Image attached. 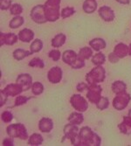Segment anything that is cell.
Returning <instances> with one entry per match:
<instances>
[{
  "label": "cell",
  "mask_w": 131,
  "mask_h": 146,
  "mask_svg": "<svg viewBox=\"0 0 131 146\" xmlns=\"http://www.w3.org/2000/svg\"><path fill=\"white\" fill-rule=\"evenodd\" d=\"M115 1L122 4V5H128L130 3L129 0H115Z\"/></svg>",
  "instance_id": "obj_46"
},
{
  "label": "cell",
  "mask_w": 131,
  "mask_h": 146,
  "mask_svg": "<svg viewBox=\"0 0 131 146\" xmlns=\"http://www.w3.org/2000/svg\"><path fill=\"white\" fill-rule=\"evenodd\" d=\"M60 2L61 0H46L44 9L47 22H55L60 19Z\"/></svg>",
  "instance_id": "obj_2"
},
{
  "label": "cell",
  "mask_w": 131,
  "mask_h": 146,
  "mask_svg": "<svg viewBox=\"0 0 131 146\" xmlns=\"http://www.w3.org/2000/svg\"><path fill=\"white\" fill-rule=\"evenodd\" d=\"M85 65H86L85 64V60H83L82 58H81L80 56L78 55L76 60L73 62V64L71 66V67L73 69H81V68L85 67Z\"/></svg>",
  "instance_id": "obj_35"
},
{
  "label": "cell",
  "mask_w": 131,
  "mask_h": 146,
  "mask_svg": "<svg viewBox=\"0 0 131 146\" xmlns=\"http://www.w3.org/2000/svg\"><path fill=\"white\" fill-rule=\"evenodd\" d=\"M3 145L4 146H13V139L12 137H5L3 140Z\"/></svg>",
  "instance_id": "obj_43"
},
{
  "label": "cell",
  "mask_w": 131,
  "mask_h": 146,
  "mask_svg": "<svg viewBox=\"0 0 131 146\" xmlns=\"http://www.w3.org/2000/svg\"><path fill=\"white\" fill-rule=\"evenodd\" d=\"M128 55L131 56V43H130L129 46H128Z\"/></svg>",
  "instance_id": "obj_47"
},
{
  "label": "cell",
  "mask_w": 131,
  "mask_h": 146,
  "mask_svg": "<svg viewBox=\"0 0 131 146\" xmlns=\"http://www.w3.org/2000/svg\"><path fill=\"white\" fill-rule=\"evenodd\" d=\"M11 5V0H0V9L2 11H7Z\"/></svg>",
  "instance_id": "obj_40"
},
{
  "label": "cell",
  "mask_w": 131,
  "mask_h": 146,
  "mask_svg": "<svg viewBox=\"0 0 131 146\" xmlns=\"http://www.w3.org/2000/svg\"><path fill=\"white\" fill-rule=\"evenodd\" d=\"M1 119L4 123H11L13 119V115L11 112L6 110V111H4L2 114H1Z\"/></svg>",
  "instance_id": "obj_38"
},
{
  "label": "cell",
  "mask_w": 131,
  "mask_h": 146,
  "mask_svg": "<svg viewBox=\"0 0 131 146\" xmlns=\"http://www.w3.org/2000/svg\"><path fill=\"white\" fill-rule=\"evenodd\" d=\"M32 54V52L31 51H26L24 49H21V48H19V49H16L14 52H12V55H13V58L17 60H22L23 59L28 57L30 55Z\"/></svg>",
  "instance_id": "obj_24"
},
{
  "label": "cell",
  "mask_w": 131,
  "mask_h": 146,
  "mask_svg": "<svg viewBox=\"0 0 131 146\" xmlns=\"http://www.w3.org/2000/svg\"><path fill=\"white\" fill-rule=\"evenodd\" d=\"M6 133L12 138H19L21 140H26L28 138V133L25 126L23 123H13L6 128Z\"/></svg>",
  "instance_id": "obj_4"
},
{
  "label": "cell",
  "mask_w": 131,
  "mask_h": 146,
  "mask_svg": "<svg viewBox=\"0 0 131 146\" xmlns=\"http://www.w3.org/2000/svg\"><path fill=\"white\" fill-rule=\"evenodd\" d=\"M54 129V122L48 117H43L38 122V129L43 133H49Z\"/></svg>",
  "instance_id": "obj_15"
},
{
  "label": "cell",
  "mask_w": 131,
  "mask_h": 146,
  "mask_svg": "<svg viewBox=\"0 0 131 146\" xmlns=\"http://www.w3.org/2000/svg\"><path fill=\"white\" fill-rule=\"evenodd\" d=\"M66 40H67L66 35L64 33H59L55 35L54 38L52 39V46L55 48H59L66 43Z\"/></svg>",
  "instance_id": "obj_23"
},
{
  "label": "cell",
  "mask_w": 131,
  "mask_h": 146,
  "mask_svg": "<svg viewBox=\"0 0 131 146\" xmlns=\"http://www.w3.org/2000/svg\"><path fill=\"white\" fill-rule=\"evenodd\" d=\"M98 13H99V16L106 22H111L115 18L114 11L109 6H107V5L101 6L99 9Z\"/></svg>",
  "instance_id": "obj_13"
},
{
  "label": "cell",
  "mask_w": 131,
  "mask_h": 146,
  "mask_svg": "<svg viewBox=\"0 0 131 146\" xmlns=\"http://www.w3.org/2000/svg\"><path fill=\"white\" fill-rule=\"evenodd\" d=\"M19 36L15 33H0V45H7V46H12L18 41Z\"/></svg>",
  "instance_id": "obj_14"
},
{
  "label": "cell",
  "mask_w": 131,
  "mask_h": 146,
  "mask_svg": "<svg viewBox=\"0 0 131 146\" xmlns=\"http://www.w3.org/2000/svg\"><path fill=\"white\" fill-rule=\"evenodd\" d=\"M119 60L120 59L115 55V54H114V52H110V54H109V60L111 63H117L118 61H119Z\"/></svg>",
  "instance_id": "obj_42"
},
{
  "label": "cell",
  "mask_w": 131,
  "mask_h": 146,
  "mask_svg": "<svg viewBox=\"0 0 131 146\" xmlns=\"http://www.w3.org/2000/svg\"><path fill=\"white\" fill-rule=\"evenodd\" d=\"M101 143V137L92 130L90 127L84 126L81 128L79 136L72 143L74 146H100Z\"/></svg>",
  "instance_id": "obj_1"
},
{
  "label": "cell",
  "mask_w": 131,
  "mask_h": 146,
  "mask_svg": "<svg viewBox=\"0 0 131 146\" xmlns=\"http://www.w3.org/2000/svg\"><path fill=\"white\" fill-rule=\"evenodd\" d=\"M18 36H19V40H21L22 42L29 43L34 38V33L32 30H31L29 28H24L19 33Z\"/></svg>",
  "instance_id": "obj_16"
},
{
  "label": "cell",
  "mask_w": 131,
  "mask_h": 146,
  "mask_svg": "<svg viewBox=\"0 0 131 146\" xmlns=\"http://www.w3.org/2000/svg\"><path fill=\"white\" fill-rule=\"evenodd\" d=\"M105 79H106V70L102 68V66H95V68L86 74V81L89 85L103 82Z\"/></svg>",
  "instance_id": "obj_3"
},
{
  "label": "cell",
  "mask_w": 131,
  "mask_h": 146,
  "mask_svg": "<svg viewBox=\"0 0 131 146\" xmlns=\"http://www.w3.org/2000/svg\"><path fill=\"white\" fill-rule=\"evenodd\" d=\"M113 52L119 59L125 58L128 55V46L124 43H119L114 46Z\"/></svg>",
  "instance_id": "obj_17"
},
{
  "label": "cell",
  "mask_w": 131,
  "mask_h": 146,
  "mask_svg": "<svg viewBox=\"0 0 131 146\" xmlns=\"http://www.w3.org/2000/svg\"><path fill=\"white\" fill-rule=\"evenodd\" d=\"M122 122L125 123L126 124H128L129 127H131V116L128 115V116H123Z\"/></svg>",
  "instance_id": "obj_45"
},
{
  "label": "cell",
  "mask_w": 131,
  "mask_h": 146,
  "mask_svg": "<svg viewBox=\"0 0 131 146\" xmlns=\"http://www.w3.org/2000/svg\"><path fill=\"white\" fill-rule=\"evenodd\" d=\"M23 12V6L19 4L12 5L10 8V13L13 16H19Z\"/></svg>",
  "instance_id": "obj_32"
},
{
  "label": "cell",
  "mask_w": 131,
  "mask_h": 146,
  "mask_svg": "<svg viewBox=\"0 0 131 146\" xmlns=\"http://www.w3.org/2000/svg\"><path fill=\"white\" fill-rule=\"evenodd\" d=\"M63 132H64V138H63L62 142H64L65 139H68L71 141V143H72L75 140V138L79 136L80 129H79L78 125L72 124L69 123L67 125H65Z\"/></svg>",
  "instance_id": "obj_9"
},
{
  "label": "cell",
  "mask_w": 131,
  "mask_h": 146,
  "mask_svg": "<svg viewBox=\"0 0 131 146\" xmlns=\"http://www.w3.org/2000/svg\"><path fill=\"white\" fill-rule=\"evenodd\" d=\"M70 103L72 107L79 112H85L88 109L87 101L81 95H73L70 98Z\"/></svg>",
  "instance_id": "obj_6"
},
{
  "label": "cell",
  "mask_w": 131,
  "mask_h": 146,
  "mask_svg": "<svg viewBox=\"0 0 131 146\" xmlns=\"http://www.w3.org/2000/svg\"><path fill=\"white\" fill-rule=\"evenodd\" d=\"M31 19L37 24H45L47 22L45 15L44 5H38L34 6L31 11Z\"/></svg>",
  "instance_id": "obj_8"
},
{
  "label": "cell",
  "mask_w": 131,
  "mask_h": 146,
  "mask_svg": "<svg viewBox=\"0 0 131 146\" xmlns=\"http://www.w3.org/2000/svg\"><path fill=\"white\" fill-rule=\"evenodd\" d=\"M42 48H43V41L41 39H38V38L34 39L30 46V51L32 52V54H35V52H40Z\"/></svg>",
  "instance_id": "obj_29"
},
{
  "label": "cell",
  "mask_w": 131,
  "mask_h": 146,
  "mask_svg": "<svg viewBox=\"0 0 131 146\" xmlns=\"http://www.w3.org/2000/svg\"><path fill=\"white\" fill-rule=\"evenodd\" d=\"M78 57V54L73 51V50H66L63 54H62V60H63V62L66 63L67 65H69V66H72L73 64V62L76 60Z\"/></svg>",
  "instance_id": "obj_18"
},
{
  "label": "cell",
  "mask_w": 131,
  "mask_h": 146,
  "mask_svg": "<svg viewBox=\"0 0 131 146\" xmlns=\"http://www.w3.org/2000/svg\"><path fill=\"white\" fill-rule=\"evenodd\" d=\"M88 87H89L88 84H87V83H85V82H80V83H78V84H77L76 89H77L78 92L83 93L84 91H87Z\"/></svg>",
  "instance_id": "obj_41"
},
{
  "label": "cell",
  "mask_w": 131,
  "mask_h": 146,
  "mask_svg": "<svg viewBox=\"0 0 131 146\" xmlns=\"http://www.w3.org/2000/svg\"><path fill=\"white\" fill-rule=\"evenodd\" d=\"M0 93H1V96H0V97H1V100H0V106L2 107V106L5 103V102H6L8 96H6L4 94V93L1 92V91H0Z\"/></svg>",
  "instance_id": "obj_44"
},
{
  "label": "cell",
  "mask_w": 131,
  "mask_h": 146,
  "mask_svg": "<svg viewBox=\"0 0 131 146\" xmlns=\"http://www.w3.org/2000/svg\"><path fill=\"white\" fill-rule=\"evenodd\" d=\"M32 92L34 96H39L44 92V85L41 82H33L32 86Z\"/></svg>",
  "instance_id": "obj_30"
},
{
  "label": "cell",
  "mask_w": 131,
  "mask_h": 146,
  "mask_svg": "<svg viewBox=\"0 0 131 146\" xmlns=\"http://www.w3.org/2000/svg\"><path fill=\"white\" fill-rule=\"evenodd\" d=\"M43 142H44L43 137L38 133H33L28 138V144L32 145V146L41 145L43 143Z\"/></svg>",
  "instance_id": "obj_25"
},
{
  "label": "cell",
  "mask_w": 131,
  "mask_h": 146,
  "mask_svg": "<svg viewBox=\"0 0 131 146\" xmlns=\"http://www.w3.org/2000/svg\"><path fill=\"white\" fill-rule=\"evenodd\" d=\"M118 128H119L121 133H122L124 135H131V127H129L125 123L122 122L119 125H118Z\"/></svg>",
  "instance_id": "obj_36"
},
{
  "label": "cell",
  "mask_w": 131,
  "mask_h": 146,
  "mask_svg": "<svg viewBox=\"0 0 131 146\" xmlns=\"http://www.w3.org/2000/svg\"><path fill=\"white\" fill-rule=\"evenodd\" d=\"M75 13V10L73 7H65L64 9L61 10L60 12V17L62 19H67L69 17H71L72 15H73Z\"/></svg>",
  "instance_id": "obj_33"
},
{
  "label": "cell",
  "mask_w": 131,
  "mask_h": 146,
  "mask_svg": "<svg viewBox=\"0 0 131 146\" xmlns=\"http://www.w3.org/2000/svg\"><path fill=\"white\" fill-rule=\"evenodd\" d=\"M128 115H129V116H131V109L128 110Z\"/></svg>",
  "instance_id": "obj_48"
},
{
  "label": "cell",
  "mask_w": 131,
  "mask_h": 146,
  "mask_svg": "<svg viewBox=\"0 0 131 146\" xmlns=\"http://www.w3.org/2000/svg\"><path fill=\"white\" fill-rule=\"evenodd\" d=\"M82 9L87 14H91V13L95 12L97 9L96 0H85L82 5Z\"/></svg>",
  "instance_id": "obj_21"
},
{
  "label": "cell",
  "mask_w": 131,
  "mask_h": 146,
  "mask_svg": "<svg viewBox=\"0 0 131 146\" xmlns=\"http://www.w3.org/2000/svg\"><path fill=\"white\" fill-rule=\"evenodd\" d=\"M96 107L98 110H104L109 108V98L106 97V96H101V98L100 99V101L95 104Z\"/></svg>",
  "instance_id": "obj_31"
},
{
  "label": "cell",
  "mask_w": 131,
  "mask_h": 146,
  "mask_svg": "<svg viewBox=\"0 0 131 146\" xmlns=\"http://www.w3.org/2000/svg\"><path fill=\"white\" fill-rule=\"evenodd\" d=\"M16 83L20 85L24 91H27L32 88V77L29 74H21L17 77Z\"/></svg>",
  "instance_id": "obj_11"
},
{
  "label": "cell",
  "mask_w": 131,
  "mask_h": 146,
  "mask_svg": "<svg viewBox=\"0 0 131 146\" xmlns=\"http://www.w3.org/2000/svg\"><path fill=\"white\" fill-rule=\"evenodd\" d=\"M89 46L95 52H100L107 46V43L101 38H95L89 41Z\"/></svg>",
  "instance_id": "obj_19"
},
{
  "label": "cell",
  "mask_w": 131,
  "mask_h": 146,
  "mask_svg": "<svg viewBox=\"0 0 131 146\" xmlns=\"http://www.w3.org/2000/svg\"><path fill=\"white\" fill-rule=\"evenodd\" d=\"M106 61V56L102 52H98L92 57V63L95 66H102Z\"/></svg>",
  "instance_id": "obj_28"
},
{
  "label": "cell",
  "mask_w": 131,
  "mask_h": 146,
  "mask_svg": "<svg viewBox=\"0 0 131 146\" xmlns=\"http://www.w3.org/2000/svg\"><path fill=\"white\" fill-rule=\"evenodd\" d=\"M23 91L24 90H23L22 87L20 85H19L18 83L9 84L4 89L1 90V92H3L6 96H12V97L19 96Z\"/></svg>",
  "instance_id": "obj_12"
},
{
  "label": "cell",
  "mask_w": 131,
  "mask_h": 146,
  "mask_svg": "<svg viewBox=\"0 0 131 146\" xmlns=\"http://www.w3.org/2000/svg\"><path fill=\"white\" fill-rule=\"evenodd\" d=\"M67 121L72 124L80 125L84 122V116H83L81 112H79V111L73 112L68 116Z\"/></svg>",
  "instance_id": "obj_20"
},
{
  "label": "cell",
  "mask_w": 131,
  "mask_h": 146,
  "mask_svg": "<svg viewBox=\"0 0 131 146\" xmlns=\"http://www.w3.org/2000/svg\"><path fill=\"white\" fill-rule=\"evenodd\" d=\"M131 100V96L128 93L123 92L121 94H118L113 100V107L116 110H125Z\"/></svg>",
  "instance_id": "obj_5"
},
{
  "label": "cell",
  "mask_w": 131,
  "mask_h": 146,
  "mask_svg": "<svg viewBox=\"0 0 131 146\" xmlns=\"http://www.w3.org/2000/svg\"><path fill=\"white\" fill-rule=\"evenodd\" d=\"M62 76H63L62 69L59 67L52 68L47 73V79L49 82H51L52 84H57L60 82H61Z\"/></svg>",
  "instance_id": "obj_10"
},
{
  "label": "cell",
  "mask_w": 131,
  "mask_h": 146,
  "mask_svg": "<svg viewBox=\"0 0 131 146\" xmlns=\"http://www.w3.org/2000/svg\"><path fill=\"white\" fill-rule=\"evenodd\" d=\"M101 92H102V88L100 85L92 84V85H89V87H88L86 96L89 102L96 104L101 98Z\"/></svg>",
  "instance_id": "obj_7"
},
{
  "label": "cell",
  "mask_w": 131,
  "mask_h": 146,
  "mask_svg": "<svg viewBox=\"0 0 131 146\" xmlns=\"http://www.w3.org/2000/svg\"><path fill=\"white\" fill-rule=\"evenodd\" d=\"M93 49L89 46H85L80 49V52H79L78 55L81 58H82L83 60H88L91 57H93Z\"/></svg>",
  "instance_id": "obj_26"
},
{
  "label": "cell",
  "mask_w": 131,
  "mask_h": 146,
  "mask_svg": "<svg viewBox=\"0 0 131 146\" xmlns=\"http://www.w3.org/2000/svg\"><path fill=\"white\" fill-rule=\"evenodd\" d=\"M24 19L20 15L14 16V18H13L10 21L9 26H10V28H11V29H17V28L20 27V26L24 24Z\"/></svg>",
  "instance_id": "obj_27"
},
{
  "label": "cell",
  "mask_w": 131,
  "mask_h": 146,
  "mask_svg": "<svg viewBox=\"0 0 131 146\" xmlns=\"http://www.w3.org/2000/svg\"><path fill=\"white\" fill-rule=\"evenodd\" d=\"M60 56H61V52L57 49H54V50L50 51L48 54V57L50 59H52L54 61H58L60 59Z\"/></svg>",
  "instance_id": "obj_37"
},
{
  "label": "cell",
  "mask_w": 131,
  "mask_h": 146,
  "mask_svg": "<svg viewBox=\"0 0 131 146\" xmlns=\"http://www.w3.org/2000/svg\"><path fill=\"white\" fill-rule=\"evenodd\" d=\"M31 97H26V96H18L15 99V104L14 106H21V105H24L25 104L26 102H28V100H30Z\"/></svg>",
  "instance_id": "obj_39"
},
{
  "label": "cell",
  "mask_w": 131,
  "mask_h": 146,
  "mask_svg": "<svg viewBox=\"0 0 131 146\" xmlns=\"http://www.w3.org/2000/svg\"><path fill=\"white\" fill-rule=\"evenodd\" d=\"M29 66L32 68H44L45 63L40 58H33L30 62Z\"/></svg>",
  "instance_id": "obj_34"
},
{
  "label": "cell",
  "mask_w": 131,
  "mask_h": 146,
  "mask_svg": "<svg viewBox=\"0 0 131 146\" xmlns=\"http://www.w3.org/2000/svg\"><path fill=\"white\" fill-rule=\"evenodd\" d=\"M111 88H112V91L114 93L115 95H118V94H121V93L126 92L127 85L122 81H116V82H113Z\"/></svg>",
  "instance_id": "obj_22"
}]
</instances>
